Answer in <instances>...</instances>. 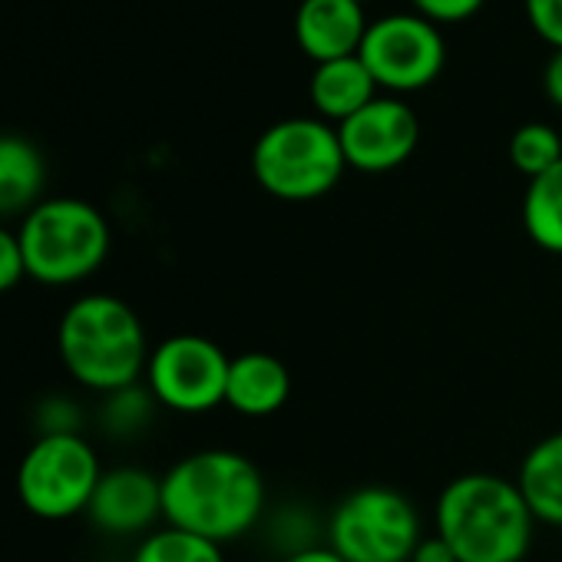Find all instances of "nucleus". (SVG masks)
<instances>
[{
    "label": "nucleus",
    "instance_id": "nucleus-14",
    "mask_svg": "<svg viewBox=\"0 0 562 562\" xmlns=\"http://www.w3.org/2000/svg\"><path fill=\"white\" fill-rule=\"evenodd\" d=\"M308 97L315 113L325 123H345L361 113L371 100H378V83L361 64V57H345L331 64H318L308 83Z\"/></svg>",
    "mask_w": 562,
    "mask_h": 562
},
{
    "label": "nucleus",
    "instance_id": "nucleus-12",
    "mask_svg": "<svg viewBox=\"0 0 562 562\" xmlns=\"http://www.w3.org/2000/svg\"><path fill=\"white\" fill-rule=\"evenodd\" d=\"M368 27L361 0H302L295 11V41L315 67L358 57Z\"/></svg>",
    "mask_w": 562,
    "mask_h": 562
},
{
    "label": "nucleus",
    "instance_id": "nucleus-7",
    "mask_svg": "<svg viewBox=\"0 0 562 562\" xmlns=\"http://www.w3.org/2000/svg\"><path fill=\"white\" fill-rule=\"evenodd\" d=\"M420 539L417 506L391 486L348 493L328 519V546L345 562H411Z\"/></svg>",
    "mask_w": 562,
    "mask_h": 562
},
{
    "label": "nucleus",
    "instance_id": "nucleus-20",
    "mask_svg": "<svg viewBox=\"0 0 562 562\" xmlns=\"http://www.w3.org/2000/svg\"><path fill=\"white\" fill-rule=\"evenodd\" d=\"M529 27L552 47L562 50V0H522Z\"/></svg>",
    "mask_w": 562,
    "mask_h": 562
},
{
    "label": "nucleus",
    "instance_id": "nucleus-10",
    "mask_svg": "<svg viewBox=\"0 0 562 562\" xmlns=\"http://www.w3.org/2000/svg\"><path fill=\"white\" fill-rule=\"evenodd\" d=\"M338 139L348 169L378 176L404 166L414 156L420 143V123L401 97H378L338 126Z\"/></svg>",
    "mask_w": 562,
    "mask_h": 562
},
{
    "label": "nucleus",
    "instance_id": "nucleus-23",
    "mask_svg": "<svg viewBox=\"0 0 562 562\" xmlns=\"http://www.w3.org/2000/svg\"><path fill=\"white\" fill-rule=\"evenodd\" d=\"M411 562H457V552L450 549V542L440 532H434V536H424L417 542Z\"/></svg>",
    "mask_w": 562,
    "mask_h": 562
},
{
    "label": "nucleus",
    "instance_id": "nucleus-9",
    "mask_svg": "<svg viewBox=\"0 0 562 562\" xmlns=\"http://www.w3.org/2000/svg\"><path fill=\"white\" fill-rule=\"evenodd\" d=\"M358 57L374 77L378 90L414 93L440 77L447 64V47L440 27L427 18L384 14L368 27Z\"/></svg>",
    "mask_w": 562,
    "mask_h": 562
},
{
    "label": "nucleus",
    "instance_id": "nucleus-5",
    "mask_svg": "<svg viewBox=\"0 0 562 562\" xmlns=\"http://www.w3.org/2000/svg\"><path fill=\"white\" fill-rule=\"evenodd\" d=\"M348 169L338 126L322 116H292L268 126L251 149L255 182L281 202H315Z\"/></svg>",
    "mask_w": 562,
    "mask_h": 562
},
{
    "label": "nucleus",
    "instance_id": "nucleus-16",
    "mask_svg": "<svg viewBox=\"0 0 562 562\" xmlns=\"http://www.w3.org/2000/svg\"><path fill=\"white\" fill-rule=\"evenodd\" d=\"M516 486L536 522L562 526V430L529 447L519 463Z\"/></svg>",
    "mask_w": 562,
    "mask_h": 562
},
{
    "label": "nucleus",
    "instance_id": "nucleus-6",
    "mask_svg": "<svg viewBox=\"0 0 562 562\" xmlns=\"http://www.w3.org/2000/svg\"><path fill=\"white\" fill-rule=\"evenodd\" d=\"M100 476V457L77 430L41 434L21 457L18 496L41 519H70L87 513Z\"/></svg>",
    "mask_w": 562,
    "mask_h": 562
},
{
    "label": "nucleus",
    "instance_id": "nucleus-4",
    "mask_svg": "<svg viewBox=\"0 0 562 562\" xmlns=\"http://www.w3.org/2000/svg\"><path fill=\"white\" fill-rule=\"evenodd\" d=\"M21 251L27 265V278L50 289L80 285L97 274L110 255L113 232L106 215L87 199H44L34 205L21 228Z\"/></svg>",
    "mask_w": 562,
    "mask_h": 562
},
{
    "label": "nucleus",
    "instance_id": "nucleus-15",
    "mask_svg": "<svg viewBox=\"0 0 562 562\" xmlns=\"http://www.w3.org/2000/svg\"><path fill=\"white\" fill-rule=\"evenodd\" d=\"M47 186V162L44 153L27 139L4 133L0 136V218L27 215L41 205Z\"/></svg>",
    "mask_w": 562,
    "mask_h": 562
},
{
    "label": "nucleus",
    "instance_id": "nucleus-1",
    "mask_svg": "<svg viewBox=\"0 0 562 562\" xmlns=\"http://www.w3.org/2000/svg\"><path fill=\"white\" fill-rule=\"evenodd\" d=\"M265 513V480L258 467L235 450H195L162 473L166 526L232 542Z\"/></svg>",
    "mask_w": 562,
    "mask_h": 562
},
{
    "label": "nucleus",
    "instance_id": "nucleus-21",
    "mask_svg": "<svg viewBox=\"0 0 562 562\" xmlns=\"http://www.w3.org/2000/svg\"><path fill=\"white\" fill-rule=\"evenodd\" d=\"M414 14L427 18L430 24H463L473 14H480V8L486 0H411Z\"/></svg>",
    "mask_w": 562,
    "mask_h": 562
},
{
    "label": "nucleus",
    "instance_id": "nucleus-3",
    "mask_svg": "<svg viewBox=\"0 0 562 562\" xmlns=\"http://www.w3.org/2000/svg\"><path fill=\"white\" fill-rule=\"evenodd\" d=\"M57 355L70 378L90 391L116 394L146 378L149 345L139 315L116 295L70 302L57 325Z\"/></svg>",
    "mask_w": 562,
    "mask_h": 562
},
{
    "label": "nucleus",
    "instance_id": "nucleus-24",
    "mask_svg": "<svg viewBox=\"0 0 562 562\" xmlns=\"http://www.w3.org/2000/svg\"><path fill=\"white\" fill-rule=\"evenodd\" d=\"M542 90H546L549 103L562 110V50H552V57L546 60V70H542Z\"/></svg>",
    "mask_w": 562,
    "mask_h": 562
},
{
    "label": "nucleus",
    "instance_id": "nucleus-25",
    "mask_svg": "<svg viewBox=\"0 0 562 562\" xmlns=\"http://www.w3.org/2000/svg\"><path fill=\"white\" fill-rule=\"evenodd\" d=\"M285 562H345L331 546H302L285 555Z\"/></svg>",
    "mask_w": 562,
    "mask_h": 562
},
{
    "label": "nucleus",
    "instance_id": "nucleus-18",
    "mask_svg": "<svg viewBox=\"0 0 562 562\" xmlns=\"http://www.w3.org/2000/svg\"><path fill=\"white\" fill-rule=\"evenodd\" d=\"M133 562H225V555H222V546L205 536L162 526L139 539Z\"/></svg>",
    "mask_w": 562,
    "mask_h": 562
},
{
    "label": "nucleus",
    "instance_id": "nucleus-17",
    "mask_svg": "<svg viewBox=\"0 0 562 562\" xmlns=\"http://www.w3.org/2000/svg\"><path fill=\"white\" fill-rule=\"evenodd\" d=\"M522 228L532 245L562 255V162L529 179L522 195Z\"/></svg>",
    "mask_w": 562,
    "mask_h": 562
},
{
    "label": "nucleus",
    "instance_id": "nucleus-2",
    "mask_svg": "<svg viewBox=\"0 0 562 562\" xmlns=\"http://www.w3.org/2000/svg\"><path fill=\"white\" fill-rule=\"evenodd\" d=\"M434 522L457 552V562H522L536 529L516 480L496 473L450 480L437 499Z\"/></svg>",
    "mask_w": 562,
    "mask_h": 562
},
{
    "label": "nucleus",
    "instance_id": "nucleus-11",
    "mask_svg": "<svg viewBox=\"0 0 562 562\" xmlns=\"http://www.w3.org/2000/svg\"><path fill=\"white\" fill-rule=\"evenodd\" d=\"M87 519L106 536H139L162 519V476L143 467L103 470Z\"/></svg>",
    "mask_w": 562,
    "mask_h": 562
},
{
    "label": "nucleus",
    "instance_id": "nucleus-22",
    "mask_svg": "<svg viewBox=\"0 0 562 562\" xmlns=\"http://www.w3.org/2000/svg\"><path fill=\"white\" fill-rule=\"evenodd\" d=\"M24 278H27V265H24L21 238L18 232L0 225V295L18 289Z\"/></svg>",
    "mask_w": 562,
    "mask_h": 562
},
{
    "label": "nucleus",
    "instance_id": "nucleus-13",
    "mask_svg": "<svg viewBox=\"0 0 562 562\" xmlns=\"http://www.w3.org/2000/svg\"><path fill=\"white\" fill-rule=\"evenodd\" d=\"M292 397V374L268 351H245L232 358L225 404L241 417H271Z\"/></svg>",
    "mask_w": 562,
    "mask_h": 562
},
{
    "label": "nucleus",
    "instance_id": "nucleus-8",
    "mask_svg": "<svg viewBox=\"0 0 562 562\" xmlns=\"http://www.w3.org/2000/svg\"><path fill=\"white\" fill-rule=\"evenodd\" d=\"M232 358L202 335H172L149 351L146 384L176 414H209L225 404Z\"/></svg>",
    "mask_w": 562,
    "mask_h": 562
},
{
    "label": "nucleus",
    "instance_id": "nucleus-19",
    "mask_svg": "<svg viewBox=\"0 0 562 562\" xmlns=\"http://www.w3.org/2000/svg\"><path fill=\"white\" fill-rule=\"evenodd\" d=\"M509 159L526 176L536 179L562 162V130L549 123H526L509 139Z\"/></svg>",
    "mask_w": 562,
    "mask_h": 562
}]
</instances>
